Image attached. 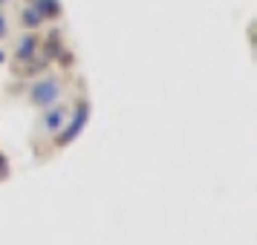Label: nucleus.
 Listing matches in <instances>:
<instances>
[{"label": "nucleus", "mask_w": 257, "mask_h": 245, "mask_svg": "<svg viewBox=\"0 0 257 245\" xmlns=\"http://www.w3.org/2000/svg\"><path fill=\"white\" fill-rule=\"evenodd\" d=\"M61 90H64L61 78H41V81L29 90V104H35V107H52L61 98Z\"/></svg>", "instance_id": "1"}, {"label": "nucleus", "mask_w": 257, "mask_h": 245, "mask_svg": "<svg viewBox=\"0 0 257 245\" xmlns=\"http://www.w3.org/2000/svg\"><path fill=\"white\" fill-rule=\"evenodd\" d=\"M72 121L70 124H67V127L61 130L58 133V147H64V144H70L72 139H75V136H78V133H81L84 130V124H87V118H90V104H87V101H78V107H75V113H72Z\"/></svg>", "instance_id": "2"}, {"label": "nucleus", "mask_w": 257, "mask_h": 245, "mask_svg": "<svg viewBox=\"0 0 257 245\" xmlns=\"http://www.w3.org/2000/svg\"><path fill=\"white\" fill-rule=\"evenodd\" d=\"M64 121H67V110L64 107H47V113L41 118V127L49 130V133H58L64 127Z\"/></svg>", "instance_id": "3"}, {"label": "nucleus", "mask_w": 257, "mask_h": 245, "mask_svg": "<svg viewBox=\"0 0 257 245\" xmlns=\"http://www.w3.org/2000/svg\"><path fill=\"white\" fill-rule=\"evenodd\" d=\"M35 52H38L35 35H21V38H18V44H15V61H18V64L29 61L32 55H35Z\"/></svg>", "instance_id": "4"}, {"label": "nucleus", "mask_w": 257, "mask_h": 245, "mask_svg": "<svg viewBox=\"0 0 257 245\" xmlns=\"http://www.w3.org/2000/svg\"><path fill=\"white\" fill-rule=\"evenodd\" d=\"M47 21L41 18V12H38L35 6H24L21 9V26L24 29H38V26H44Z\"/></svg>", "instance_id": "5"}, {"label": "nucleus", "mask_w": 257, "mask_h": 245, "mask_svg": "<svg viewBox=\"0 0 257 245\" xmlns=\"http://www.w3.org/2000/svg\"><path fill=\"white\" fill-rule=\"evenodd\" d=\"M35 9L41 12V18L47 21V18H61V3L58 0H35Z\"/></svg>", "instance_id": "6"}, {"label": "nucleus", "mask_w": 257, "mask_h": 245, "mask_svg": "<svg viewBox=\"0 0 257 245\" xmlns=\"http://www.w3.org/2000/svg\"><path fill=\"white\" fill-rule=\"evenodd\" d=\"M58 55H64V47H61L58 32H52V41H47V49H44V58H47V61H55Z\"/></svg>", "instance_id": "7"}, {"label": "nucleus", "mask_w": 257, "mask_h": 245, "mask_svg": "<svg viewBox=\"0 0 257 245\" xmlns=\"http://www.w3.org/2000/svg\"><path fill=\"white\" fill-rule=\"evenodd\" d=\"M3 179H9V159L0 153V182H3Z\"/></svg>", "instance_id": "8"}, {"label": "nucleus", "mask_w": 257, "mask_h": 245, "mask_svg": "<svg viewBox=\"0 0 257 245\" xmlns=\"http://www.w3.org/2000/svg\"><path fill=\"white\" fill-rule=\"evenodd\" d=\"M6 32H9V24H6V18L0 15V38H6Z\"/></svg>", "instance_id": "9"}, {"label": "nucleus", "mask_w": 257, "mask_h": 245, "mask_svg": "<svg viewBox=\"0 0 257 245\" xmlns=\"http://www.w3.org/2000/svg\"><path fill=\"white\" fill-rule=\"evenodd\" d=\"M0 64H6V52H3V47H0Z\"/></svg>", "instance_id": "10"}, {"label": "nucleus", "mask_w": 257, "mask_h": 245, "mask_svg": "<svg viewBox=\"0 0 257 245\" xmlns=\"http://www.w3.org/2000/svg\"><path fill=\"white\" fill-rule=\"evenodd\" d=\"M0 3H9V0H0Z\"/></svg>", "instance_id": "11"}]
</instances>
